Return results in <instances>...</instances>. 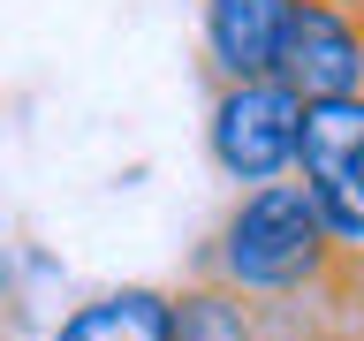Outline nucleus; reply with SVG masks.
<instances>
[{"label": "nucleus", "instance_id": "5", "mask_svg": "<svg viewBox=\"0 0 364 341\" xmlns=\"http://www.w3.org/2000/svg\"><path fill=\"white\" fill-rule=\"evenodd\" d=\"M364 167V91L304 99L296 107V182L304 190H349Z\"/></svg>", "mask_w": 364, "mask_h": 341}, {"label": "nucleus", "instance_id": "8", "mask_svg": "<svg viewBox=\"0 0 364 341\" xmlns=\"http://www.w3.org/2000/svg\"><path fill=\"white\" fill-rule=\"evenodd\" d=\"M349 197H357V205H364V167H357V175H349Z\"/></svg>", "mask_w": 364, "mask_h": 341}, {"label": "nucleus", "instance_id": "4", "mask_svg": "<svg viewBox=\"0 0 364 341\" xmlns=\"http://www.w3.org/2000/svg\"><path fill=\"white\" fill-rule=\"evenodd\" d=\"M289 16H296V0H198L205 76H213V84L273 76L281 38H289Z\"/></svg>", "mask_w": 364, "mask_h": 341}, {"label": "nucleus", "instance_id": "7", "mask_svg": "<svg viewBox=\"0 0 364 341\" xmlns=\"http://www.w3.org/2000/svg\"><path fill=\"white\" fill-rule=\"evenodd\" d=\"M167 341H266V311L220 281H190L167 296Z\"/></svg>", "mask_w": 364, "mask_h": 341}, {"label": "nucleus", "instance_id": "1", "mask_svg": "<svg viewBox=\"0 0 364 341\" xmlns=\"http://www.w3.org/2000/svg\"><path fill=\"white\" fill-rule=\"evenodd\" d=\"M198 273L250 296V303H304L341 273V250L318 227L311 190L281 175V182H258V190H243L228 205V220L198 250Z\"/></svg>", "mask_w": 364, "mask_h": 341}, {"label": "nucleus", "instance_id": "2", "mask_svg": "<svg viewBox=\"0 0 364 341\" xmlns=\"http://www.w3.org/2000/svg\"><path fill=\"white\" fill-rule=\"evenodd\" d=\"M296 99L281 76H243V84H213V114H205V152L228 182H281L296 175Z\"/></svg>", "mask_w": 364, "mask_h": 341}, {"label": "nucleus", "instance_id": "6", "mask_svg": "<svg viewBox=\"0 0 364 341\" xmlns=\"http://www.w3.org/2000/svg\"><path fill=\"white\" fill-rule=\"evenodd\" d=\"M53 341H167V288L129 281V288L91 296L53 326Z\"/></svg>", "mask_w": 364, "mask_h": 341}, {"label": "nucleus", "instance_id": "3", "mask_svg": "<svg viewBox=\"0 0 364 341\" xmlns=\"http://www.w3.org/2000/svg\"><path fill=\"white\" fill-rule=\"evenodd\" d=\"M273 76L296 99L364 91V0H296Z\"/></svg>", "mask_w": 364, "mask_h": 341}]
</instances>
